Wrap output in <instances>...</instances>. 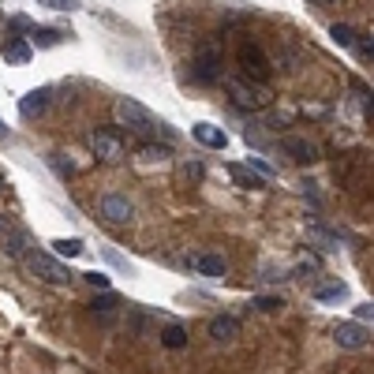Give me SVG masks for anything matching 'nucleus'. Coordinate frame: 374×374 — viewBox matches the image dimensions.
Instances as JSON below:
<instances>
[{
	"label": "nucleus",
	"instance_id": "obj_2",
	"mask_svg": "<svg viewBox=\"0 0 374 374\" xmlns=\"http://www.w3.org/2000/svg\"><path fill=\"white\" fill-rule=\"evenodd\" d=\"M229 94L232 102L240 109H247V113H259V109H266L273 102V94L266 90V83H251V79H229Z\"/></svg>",
	"mask_w": 374,
	"mask_h": 374
},
{
	"label": "nucleus",
	"instance_id": "obj_36",
	"mask_svg": "<svg viewBox=\"0 0 374 374\" xmlns=\"http://www.w3.org/2000/svg\"><path fill=\"white\" fill-rule=\"evenodd\" d=\"M311 4H318V8H322V4H333V0H311Z\"/></svg>",
	"mask_w": 374,
	"mask_h": 374
},
{
	"label": "nucleus",
	"instance_id": "obj_5",
	"mask_svg": "<svg viewBox=\"0 0 374 374\" xmlns=\"http://www.w3.org/2000/svg\"><path fill=\"white\" fill-rule=\"evenodd\" d=\"M191 75H195V83H217L221 79V49L203 45L195 53V60H191Z\"/></svg>",
	"mask_w": 374,
	"mask_h": 374
},
{
	"label": "nucleus",
	"instance_id": "obj_24",
	"mask_svg": "<svg viewBox=\"0 0 374 374\" xmlns=\"http://www.w3.org/2000/svg\"><path fill=\"white\" fill-rule=\"evenodd\" d=\"M277 68H285V71H296V68H299V49H292V45H285V57L277 60Z\"/></svg>",
	"mask_w": 374,
	"mask_h": 374
},
{
	"label": "nucleus",
	"instance_id": "obj_31",
	"mask_svg": "<svg viewBox=\"0 0 374 374\" xmlns=\"http://www.w3.org/2000/svg\"><path fill=\"white\" fill-rule=\"evenodd\" d=\"M355 318H359V322H367V326H371V318H374V311H371V303L355 307Z\"/></svg>",
	"mask_w": 374,
	"mask_h": 374
},
{
	"label": "nucleus",
	"instance_id": "obj_22",
	"mask_svg": "<svg viewBox=\"0 0 374 374\" xmlns=\"http://www.w3.org/2000/svg\"><path fill=\"white\" fill-rule=\"evenodd\" d=\"M53 247H57V254H64V259H79V254L86 251L83 240H57Z\"/></svg>",
	"mask_w": 374,
	"mask_h": 374
},
{
	"label": "nucleus",
	"instance_id": "obj_17",
	"mask_svg": "<svg viewBox=\"0 0 374 374\" xmlns=\"http://www.w3.org/2000/svg\"><path fill=\"white\" fill-rule=\"evenodd\" d=\"M344 296H348V285H344V281H330V285L315 288V299H326V303H330V299H344Z\"/></svg>",
	"mask_w": 374,
	"mask_h": 374
},
{
	"label": "nucleus",
	"instance_id": "obj_8",
	"mask_svg": "<svg viewBox=\"0 0 374 374\" xmlns=\"http://www.w3.org/2000/svg\"><path fill=\"white\" fill-rule=\"evenodd\" d=\"M333 337H337V344H341V348H348V352H359V348H367V341H371V333L363 330L359 322H337Z\"/></svg>",
	"mask_w": 374,
	"mask_h": 374
},
{
	"label": "nucleus",
	"instance_id": "obj_35",
	"mask_svg": "<svg viewBox=\"0 0 374 374\" xmlns=\"http://www.w3.org/2000/svg\"><path fill=\"white\" fill-rule=\"evenodd\" d=\"M0 139H8V124L4 120H0Z\"/></svg>",
	"mask_w": 374,
	"mask_h": 374
},
{
	"label": "nucleus",
	"instance_id": "obj_9",
	"mask_svg": "<svg viewBox=\"0 0 374 374\" xmlns=\"http://www.w3.org/2000/svg\"><path fill=\"white\" fill-rule=\"evenodd\" d=\"M281 150H285L292 161H299V165H311V161H318L315 142L299 139V135H285V139H281Z\"/></svg>",
	"mask_w": 374,
	"mask_h": 374
},
{
	"label": "nucleus",
	"instance_id": "obj_28",
	"mask_svg": "<svg viewBox=\"0 0 374 374\" xmlns=\"http://www.w3.org/2000/svg\"><path fill=\"white\" fill-rule=\"evenodd\" d=\"M83 281H90V285H94V288H109V277H105V273H83Z\"/></svg>",
	"mask_w": 374,
	"mask_h": 374
},
{
	"label": "nucleus",
	"instance_id": "obj_1",
	"mask_svg": "<svg viewBox=\"0 0 374 374\" xmlns=\"http://www.w3.org/2000/svg\"><path fill=\"white\" fill-rule=\"evenodd\" d=\"M23 262H26V270H30L34 277L49 281V285H71V281H75V273L64 266V262H57L53 254H45V251H26Z\"/></svg>",
	"mask_w": 374,
	"mask_h": 374
},
{
	"label": "nucleus",
	"instance_id": "obj_7",
	"mask_svg": "<svg viewBox=\"0 0 374 374\" xmlns=\"http://www.w3.org/2000/svg\"><path fill=\"white\" fill-rule=\"evenodd\" d=\"M102 217L109 225H131V217H135L131 198L127 195H105L102 198Z\"/></svg>",
	"mask_w": 374,
	"mask_h": 374
},
{
	"label": "nucleus",
	"instance_id": "obj_18",
	"mask_svg": "<svg viewBox=\"0 0 374 374\" xmlns=\"http://www.w3.org/2000/svg\"><path fill=\"white\" fill-rule=\"evenodd\" d=\"M161 344H165V348H184V344H187V330H184V326H176V322L165 326V333H161Z\"/></svg>",
	"mask_w": 374,
	"mask_h": 374
},
{
	"label": "nucleus",
	"instance_id": "obj_19",
	"mask_svg": "<svg viewBox=\"0 0 374 374\" xmlns=\"http://www.w3.org/2000/svg\"><path fill=\"white\" fill-rule=\"evenodd\" d=\"M30 38H34V45H41V49H53V45L60 41V30H49V26H30Z\"/></svg>",
	"mask_w": 374,
	"mask_h": 374
},
{
	"label": "nucleus",
	"instance_id": "obj_21",
	"mask_svg": "<svg viewBox=\"0 0 374 374\" xmlns=\"http://www.w3.org/2000/svg\"><path fill=\"white\" fill-rule=\"evenodd\" d=\"M330 38H333L337 45H344V49H352V41H355V38H359V34H355V30H352V26H344V23H337V26H333V30H330Z\"/></svg>",
	"mask_w": 374,
	"mask_h": 374
},
{
	"label": "nucleus",
	"instance_id": "obj_29",
	"mask_svg": "<svg viewBox=\"0 0 374 374\" xmlns=\"http://www.w3.org/2000/svg\"><path fill=\"white\" fill-rule=\"evenodd\" d=\"M247 165L254 169V172H259V176H273V169L266 165V161H262V158H247Z\"/></svg>",
	"mask_w": 374,
	"mask_h": 374
},
{
	"label": "nucleus",
	"instance_id": "obj_14",
	"mask_svg": "<svg viewBox=\"0 0 374 374\" xmlns=\"http://www.w3.org/2000/svg\"><path fill=\"white\" fill-rule=\"evenodd\" d=\"M116 307H120V296H113V292H105L102 299H94V303H90V311H94V315H102V322H113Z\"/></svg>",
	"mask_w": 374,
	"mask_h": 374
},
{
	"label": "nucleus",
	"instance_id": "obj_27",
	"mask_svg": "<svg viewBox=\"0 0 374 374\" xmlns=\"http://www.w3.org/2000/svg\"><path fill=\"white\" fill-rule=\"evenodd\" d=\"M352 49H355V53H359L363 60L371 64V57H374V45H371V38H363V41H352Z\"/></svg>",
	"mask_w": 374,
	"mask_h": 374
},
{
	"label": "nucleus",
	"instance_id": "obj_4",
	"mask_svg": "<svg viewBox=\"0 0 374 374\" xmlns=\"http://www.w3.org/2000/svg\"><path fill=\"white\" fill-rule=\"evenodd\" d=\"M240 68H243V79H251V83H266L270 71H273V60L262 53V45L247 41L240 49Z\"/></svg>",
	"mask_w": 374,
	"mask_h": 374
},
{
	"label": "nucleus",
	"instance_id": "obj_11",
	"mask_svg": "<svg viewBox=\"0 0 374 374\" xmlns=\"http://www.w3.org/2000/svg\"><path fill=\"white\" fill-rule=\"evenodd\" d=\"M191 135H195V142L209 146V150H225V146H229V135H225L221 127H214V124H195Z\"/></svg>",
	"mask_w": 374,
	"mask_h": 374
},
{
	"label": "nucleus",
	"instance_id": "obj_33",
	"mask_svg": "<svg viewBox=\"0 0 374 374\" xmlns=\"http://www.w3.org/2000/svg\"><path fill=\"white\" fill-rule=\"evenodd\" d=\"M12 229H15V221H12V217H0V240H4V236L12 232Z\"/></svg>",
	"mask_w": 374,
	"mask_h": 374
},
{
	"label": "nucleus",
	"instance_id": "obj_16",
	"mask_svg": "<svg viewBox=\"0 0 374 374\" xmlns=\"http://www.w3.org/2000/svg\"><path fill=\"white\" fill-rule=\"evenodd\" d=\"M195 266L206 273V277H225V259L221 254H198Z\"/></svg>",
	"mask_w": 374,
	"mask_h": 374
},
{
	"label": "nucleus",
	"instance_id": "obj_34",
	"mask_svg": "<svg viewBox=\"0 0 374 374\" xmlns=\"http://www.w3.org/2000/svg\"><path fill=\"white\" fill-rule=\"evenodd\" d=\"M12 26H15V30H30V19H23V15H19V19H12Z\"/></svg>",
	"mask_w": 374,
	"mask_h": 374
},
{
	"label": "nucleus",
	"instance_id": "obj_26",
	"mask_svg": "<svg viewBox=\"0 0 374 374\" xmlns=\"http://www.w3.org/2000/svg\"><path fill=\"white\" fill-rule=\"evenodd\" d=\"M45 8H57V12H71V8H79V0H38Z\"/></svg>",
	"mask_w": 374,
	"mask_h": 374
},
{
	"label": "nucleus",
	"instance_id": "obj_6",
	"mask_svg": "<svg viewBox=\"0 0 374 374\" xmlns=\"http://www.w3.org/2000/svg\"><path fill=\"white\" fill-rule=\"evenodd\" d=\"M90 150L102 161H124V139L116 131H90Z\"/></svg>",
	"mask_w": 374,
	"mask_h": 374
},
{
	"label": "nucleus",
	"instance_id": "obj_10",
	"mask_svg": "<svg viewBox=\"0 0 374 374\" xmlns=\"http://www.w3.org/2000/svg\"><path fill=\"white\" fill-rule=\"evenodd\" d=\"M49 86H41V90H30V94H26L23 97V102H19V116H23V120H34V116H41L45 113V109H49Z\"/></svg>",
	"mask_w": 374,
	"mask_h": 374
},
{
	"label": "nucleus",
	"instance_id": "obj_23",
	"mask_svg": "<svg viewBox=\"0 0 374 374\" xmlns=\"http://www.w3.org/2000/svg\"><path fill=\"white\" fill-rule=\"evenodd\" d=\"M307 236H311L315 243H322L326 251H333V247H337V236H333V232H326V229H318V225H311V229H307Z\"/></svg>",
	"mask_w": 374,
	"mask_h": 374
},
{
	"label": "nucleus",
	"instance_id": "obj_25",
	"mask_svg": "<svg viewBox=\"0 0 374 374\" xmlns=\"http://www.w3.org/2000/svg\"><path fill=\"white\" fill-rule=\"evenodd\" d=\"M142 158L146 161H165L169 158V146H142Z\"/></svg>",
	"mask_w": 374,
	"mask_h": 374
},
{
	"label": "nucleus",
	"instance_id": "obj_12",
	"mask_svg": "<svg viewBox=\"0 0 374 374\" xmlns=\"http://www.w3.org/2000/svg\"><path fill=\"white\" fill-rule=\"evenodd\" d=\"M209 337H214V341H236V337H240V322L229 315L209 318Z\"/></svg>",
	"mask_w": 374,
	"mask_h": 374
},
{
	"label": "nucleus",
	"instance_id": "obj_32",
	"mask_svg": "<svg viewBox=\"0 0 374 374\" xmlns=\"http://www.w3.org/2000/svg\"><path fill=\"white\" fill-rule=\"evenodd\" d=\"M105 259L113 262V266H120V270H127V262H124V259H120V254H116L113 247H105Z\"/></svg>",
	"mask_w": 374,
	"mask_h": 374
},
{
	"label": "nucleus",
	"instance_id": "obj_15",
	"mask_svg": "<svg viewBox=\"0 0 374 374\" xmlns=\"http://www.w3.org/2000/svg\"><path fill=\"white\" fill-rule=\"evenodd\" d=\"M229 176L236 180V187H262V176L251 172L247 165H229Z\"/></svg>",
	"mask_w": 374,
	"mask_h": 374
},
{
	"label": "nucleus",
	"instance_id": "obj_37",
	"mask_svg": "<svg viewBox=\"0 0 374 374\" xmlns=\"http://www.w3.org/2000/svg\"><path fill=\"white\" fill-rule=\"evenodd\" d=\"M0 187H4V180H0Z\"/></svg>",
	"mask_w": 374,
	"mask_h": 374
},
{
	"label": "nucleus",
	"instance_id": "obj_13",
	"mask_svg": "<svg viewBox=\"0 0 374 374\" xmlns=\"http://www.w3.org/2000/svg\"><path fill=\"white\" fill-rule=\"evenodd\" d=\"M4 60H8V64H26V60H30V41L12 38V41L4 45Z\"/></svg>",
	"mask_w": 374,
	"mask_h": 374
},
{
	"label": "nucleus",
	"instance_id": "obj_20",
	"mask_svg": "<svg viewBox=\"0 0 374 374\" xmlns=\"http://www.w3.org/2000/svg\"><path fill=\"white\" fill-rule=\"evenodd\" d=\"M251 307H259L262 315H277L281 307H285V299H281V296H254Z\"/></svg>",
	"mask_w": 374,
	"mask_h": 374
},
{
	"label": "nucleus",
	"instance_id": "obj_30",
	"mask_svg": "<svg viewBox=\"0 0 374 374\" xmlns=\"http://www.w3.org/2000/svg\"><path fill=\"white\" fill-rule=\"evenodd\" d=\"M184 176H191V180H203V165H198V161H187V165H184Z\"/></svg>",
	"mask_w": 374,
	"mask_h": 374
},
{
	"label": "nucleus",
	"instance_id": "obj_3",
	"mask_svg": "<svg viewBox=\"0 0 374 374\" xmlns=\"http://www.w3.org/2000/svg\"><path fill=\"white\" fill-rule=\"evenodd\" d=\"M116 116H120V124H127L139 135H158V127H161L158 116H153L146 105H139L135 97H120V102H116Z\"/></svg>",
	"mask_w": 374,
	"mask_h": 374
}]
</instances>
